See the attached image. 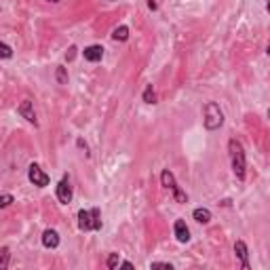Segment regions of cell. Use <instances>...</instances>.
Segmentation results:
<instances>
[{
    "mask_svg": "<svg viewBox=\"0 0 270 270\" xmlns=\"http://www.w3.org/2000/svg\"><path fill=\"white\" fill-rule=\"evenodd\" d=\"M13 57V49L6 43H0V59H11Z\"/></svg>",
    "mask_w": 270,
    "mask_h": 270,
    "instance_id": "17",
    "label": "cell"
},
{
    "mask_svg": "<svg viewBox=\"0 0 270 270\" xmlns=\"http://www.w3.org/2000/svg\"><path fill=\"white\" fill-rule=\"evenodd\" d=\"M78 228L83 232H89V230H101V218H99V209H81L78 211Z\"/></svg>",
    "mask_w": 270,
    "mask_h": 270,
    "instance_id": "2",
    "label": "cell"
},
{
    "mask_svg": "<svg viewBox=\"0 0 270 270\" xmlns=\"http://www.w3.org/2000/svg\"><path fill=\"white\" fill-rule=\"evenodd\" d=\"M118 266H123V268H133L131 262H121V264H118Z\"/></svg>",
    "mask_w": 270,
    "mask_h": 270,
    "instance_id": "23",
    "label": "cell"
},
{
    "mask_svg": "<svg viewBox=\"0 0 270 270\" xmlns=\"http://www.w3.org/2000/svg\"><path fill=\"white\" fill-rule=\"evenodd\" d=\"M13 203H15V198L11 194H2V196H0V209L9 207V205H13Z\"/></svg>",
    "mask_w": 270,
    "mask_h": 270,
    "instance_id": "19",
    "label": "cell"
},
{
    "mask_svg": "<svg viewBox=\"0 0 270 270\" xmlns=\"http://www.w3.org/2000/svg\"><path fill=\"white\" fill-rule=\"evenodd\" d=\"M173 232H176V239L180 243H188L190 241V230H188L184 220H176V224H173Z\"/></svg>",
    "mask_w": 270,
    "mask_h": 270,
    "instance_id": "9",
    "label": "cell"
},
{
    "mask_svg": "<svg viewBox=\"0 0 270 270\" xmlns=\"http://www.w3.org/2000/svg\"><path fill=\"white\" fill-rule=\"evenodd\" d=\"M74 55H76V46H70V51L66 53V57H68V61H72V59H74Z\"/></svg>",
    "mask_w": 270,
    "mask_h": 270,
    "instance_id": "21",
    "label": "cell"
},
{
    "mask_svg": "<svg viewBox=\"0 0 270 270\" xmlns=\"http://www.w3.org/2000/svg\"><path fill=\"white\" fill-rule=\"evenodd\" d=\"M76 144H78V148H85V152H87V144H85V139H83V137H78V139H76Z\"/></svg>",
    "mask_w": 270,
    "mask_h": 270,
    "instance_id": "22",
    "label": "cell"
},
{
    "mask_svg": "<svg viewBox=\"0 0 270 270\" xmlns=\"http://www.w3.org/2000/svg\"><path fill=\"white\" fill-rule=\"evenodd\" d=\"M46 2H59V0H46Z\"/></svg>",
    "mask_w": 270,
    "mask_h": 270,
    "instance_id": "24",
    "label": "cell"
},
{
    "mask_svg": "<svg viewBox=\"0 0 270 270\" xmlns=\"http://www.w3.org/2000/svg\"><path fill=\"white\" fill-rule=\"evenodd\" d=\"M222 125H224V112L220 110L216 101H209V104L205 106V129L216 131Z\"/></svg>",
    "mask_w": 270,
    "mask_h": 270,
    "instance_id": "3",
    "label": "cell"
},
{
    "mask_svg": "<svg viewBox=\"0 0 270 270\" xmlns=\"http://www.w3.org/2000/svg\"><path fill=\"white\" fill-rule=\"evenodd\" d=\"M28 180H30L34 186H38V188L49 186V181H51L49 176H46V173H45L36 163H32V165H30V169H28Z\"/></svg>",
    "mask_w": 270,
    "mask_h": 270,
    "instance_id": "5",
    "label": "cell"
},
{
    "mask_svg": "<svg viewBox=\"0 0 270 270\" xmlns=\"http://www.w3.org/2000/svg\"><path fill=\"white\" fill-rule=\"evenodd\" d=\"M43 245L46 249H55L59 245V232L57 230H53V228H49V230H45L43 232Z\"/></svg>",
    "mask_w": 270,
    "mask_h": 270,
    "instance_id": "11",
    "label": "cell"
},
{
    "mask_svg": "<svg viewBox=\"0 0 270 270\" xmlns=\"http://www.w3.org/2000/svg\"><path fill=\"white\" fill-rule=\"evenodd\" d=\"M57 198H59V203H63V205H68L70 201H72V186H70L68 178H63L57 184Z\"/></svg>",
    "mask_w": 270,
    "mask_h": 270,
    "instance_id": "7",
    "label": "cell"
},
{
    "mask_svg": "<svg viewBox=\"0 0 270 270\" xmlns=\"http://www.w3.org/2000/svg\"><path fill=\"white\" fill-rule=\"evenodd\" d=\"M228 154H230V163H232L234 176L243 181L245 180V169H247V161H245V150H243L239 139H230L228 141Z\"/></svg>",
    "mask_w": 270,
    "mask_h": 270,
    "instance_id": "1",
    "label": "cell"
},
{
    "mask_svg": "<svg viewBox=\"0 0 270 270\" xmlns=\"http://www.w3.org/2000/svg\"><path fill=\"white\" fill-rule=\"evenodd\" d=\"M192 218L198 222V224H209V222H211V211L205 209V207H198V209L192 211Z\"/></svg>",
    "mask_w": 270,
    "mask_h": 270,
    "instance_id": "12",
    "label": "cell"
},
{
    "mask_svg": "<svg viewBox=\"0 0 270 270\" xmlns=\"http://www.w3.org/2000/svg\"><path fill=\"white\" fill-rule=\"evenodd\" d=\"M9 260H11V253L6 247L0 249V270H6L9 268Z\"/></svg>",
    "mask_w": 270,
    "mask_h": 270,
    "instance_id": "14",
    "label": "cell"
},
{
    "mask_svg": "<svg viewBox=\"0 0 270 270\" xmlns=\"http://www.w3.org/2000/svg\"><path fill=\"white\" fill-rule=\"evenodd\" d=\"M17 112L26 118L28 123H32V125H38V121H36V112H34V104H32L30 99H23L21 104H19V108H17Z\"/></svg>",
    "mask_w": 270,
    "mask_h": 270,
    "instance_id": "6",
    "label": "cell"
},
{
    "mask_svg": "<svg viewBox=\"0 0 270 270\" xmlns=\"http://www.w3.org/2000/svg\"><path fill=\"white\" fill-rule=\"evenodd\" d=\"M152 268H173L171 264H169V262H152Z\"/></svg>",
    "mask_w": 270,
    "mask_h": 270,
    "instance_id": "20",
    "label": "cell"
},
{
    "mask_svg": "<svg viewBox=\"0 0 270 270\" xmlns=\"http://www.w3.org/2000/svg\"><path fill=\"white\" fill-rule=\"evenodd\" d=\"M144 101H146V104H156V93L152 89V85H148L144 89Z\"/></svg>",
    "mask_w": 270,
    "mask_h": 270,
    "instance_id": "15",
    "label": "cell"
},
{
    "mask_svg": "<svg viewBox=\"0 0 270 270\" xmlns=\"http://www.w3.org/2000/svg\"><path fill=\"white\" fill-rule=\"evenodd\" d=\"M83 55H85V59H87V61H91V63L101 61V57H104V46H99V45H91V46H87V49L83 51Z\"/></svg>",
    "mask_w": 270,
    "mask_h": 270,
    "instance_id": "10",
    "label": "cell"
},
{
    "mask_svg": "<svg viewBox=\"0 0 270 270\" xmlns=\"http://www.w3.org/2000/svg\"><path fill=\"white\" fill-rule=\"evenodd\" d=\"M55 78H57L59 85H68V72L63 66H57V70H55Z\"/></svg>",
    "mask_w": 270,
    "mask_h": 270,
    "instance_id": "16",
    "label": "cell"
},
{
    "mask_svg": "<svg viewBox=\"0 0 270 270\" xmlns=\"http://www.w3.org/2000/svg\"><path fill=\"white\" fill-rule=\"evenodd\" d=\"M161 181H163V186H165L167 190H171V192H173V196H176L178 203H188V194L176 184V178H173V173H171L169 169H165V171L161 173Z\"/></svg>",
    "mask_w": 270,
    "mask_h": 270,
    "instance_id": "4",
    "label": "cell"
},
{
    "mask_svg": "<svg viewBox=\"0 0 270 270\" xmlns=\"http://www.w3.org/2000/svg\"><path fill=\"white\" fill-rule=\"evenodd\" d=\"M106 264H108V268H110V270H114V268H118V264H121V256H118V253H110V256H108V262H106Z\"/></svg>",
    "mask_w": 270,
    "mask_h": 270,
    "instance_id": "18",
    "label": "cell"
},
{
    "mask_svg": "<svg viewBox=\"0 0 270 270\" xmlns=\"http://www.w3.org/2000/svg\"><path fill=\"white\" fill-rule=\"evenodd\" d=\"M112 38H114V41H121V43H125L127 38H129V28H127V26H118V28L114 30Z\"/></svg>",
    "mask_w": 270,
    "mask_h": 270,
    "instance_id": "13",
    "label": "cell"
},
{
    "mask_svg": "<svg viewBox=\"0 0 270 270\" xmlns=\"http://www.w3.org/2000/svg\"><path fill=\"white\" fill-rule=\"evenodd\" d=\"M234 253H236V258L241 260V266H243V270H249L251 266H249V251H247V245H245L243 241H236L234 243Z\"/></svg>",
    "mask_w": 270,
    "mask_h": 270,
    "instance_id": "8",
    "label": "cell"
}]
</instances>
